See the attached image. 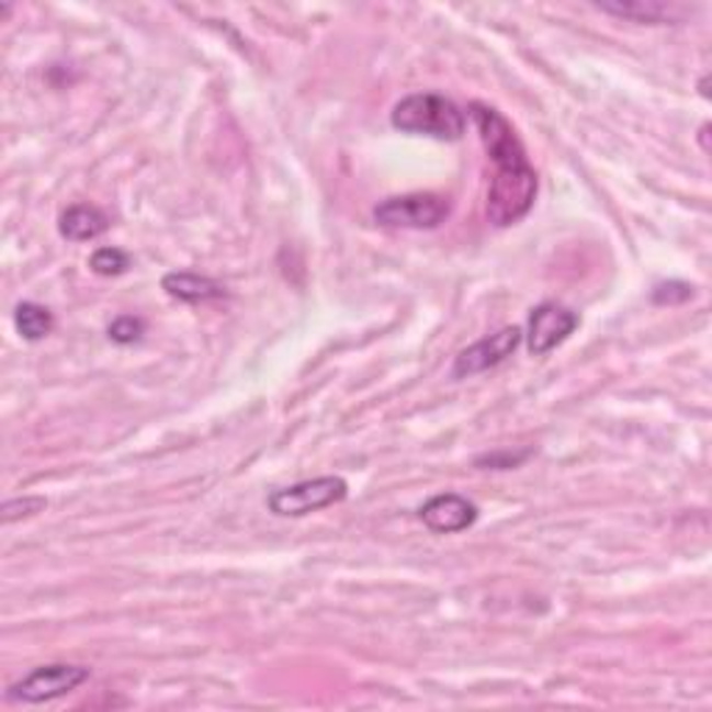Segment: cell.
<instances>
[{"label":"cell","mask_w":712,"mask_h":712,"mask_svg":"<svg viewBox=\"0 0 712 712\" xmlns=\"http://www.w3.org/2000/svg\"><path fill=\"white\" fill-rule=\"evenodd\" d=\"M471 121L479 132L487 159L496 165L487 190V221L498 228L516 226L538 197V173L512 123L487 103H471Z\"/></svg>","instance_id":"obj_1"},{"label":"cell","mask_w":712,"mask_h":712,"mask_svg":"<svg viewBox=\"0 0 712 712\" xmlns=\"http://www.w3.org/2000/svg\"><path fill=\"white\" fill-rule=\"evenodd\" d=\"M393 126L407 134L456 143L465 134V112L438 92H415L395 103Z\"/></svg>","instance_id":"obj_2"},{"label":"cell","mask_w":712,"mask_h":712,"mask_svg":"<svg viewBox=\"0 0 712 712\" xmlns=\"http://www.w3.org/2000/svg\"><path fill=\"white\" fill-rule=\"evenodd\" d=\"M451 215L449 197L438 195V192H412V195H395L382 201L373 210L376 223L387 228H438L443 226L445 217Z\"/></svg>","instance_id":"obj_3"},{"label":"cell","mask_w":712,"mask_h":712,"mask_svg":"<svg viewBox=\"0 0 712 712\" xmlns=\"http://www.w3.org/2000/svg\"><path fill=\"white\" fill-rule=\"evenodd\" d=\"M348 485L340 476H318V479L298 482L293 487L275 490L268 498V507L273 516L279 518H301L318 509L335 507V504L346 501Z\"/></svg>","instance_id":"obj_4"},{"label":"cell","mask_w":712,"mask_h":712,"mask_svg":"<svg viewBox=\"0 0 712 712\" xmlns=\"http://www.w3.org/2000/svg\"><path fill=\"white\" fill-rule=\"evenodd\" d=\"M87 679H90L87 665H39L9 688V699L23 701V704H45V701L61 699V696L78 690Z\"/></svg>","instance_id":"obj_5"},{"label":"cell","mask_w":712,"mask_h":712,"mask_svg":"<svg viewBox=\"0 0 712 712\" xmlns=\"http://www.w3.org/2000/svg\"><path fill=\"white\" fill-rule=\"evenodd\" d=\"M523 340V331L518 326H504L496 335L485 337V340L473 342L465 351L454 360V368H451V376L454 378H467L476 376V373H485L490 368L501 365L504 360H509L512 353L518 351Z\"/></svg>","instance_id":"obj_6"},{"label":"cell","mask_w":712,"mask_h":712,"mask_svg":"<svg viewBox=\"0 0 712 712\" xmlns=\"http://www.w3.org/2000/svg\"><path fill=\"white\" fill-rule=\"evenodd\" d=\"M579 326V315L563 304H540L529 318V351L534 357L563 346Z\"/></svg>","instance_id":"obj_7"},{"label":"cell","mask_w":712,"mask_h":712,"mask_svg":"<svg viewBox=\"0 0 712 712\" xmlns=\"http://www.w3.org/2000/svg\"><path fill=\"white\" fill-rule=\"evenodd\" d=\"M479 518V507L456 493H440L420 507V521L434 534L465 532Z\"/></svg>","instance_id":"obj_8"},{"label":"cell","mask_w":712,"mask_h":712,"mask_svg":"<svg viewBox=\"0 0 712 712\" xmlns=\"http://www.w3.org/2000/svg\"><path fill=\"white\" fill-rule=\"evenodd\" d=\"M109 228L106 212L90 204H76L70 210L61 212L59 217V234L70 242H90L98 240Z\"/></svg>","instance_id":"obj_9"},{"label":"cell","mask_w":712,"mask_h":712,"mask_svg":"<svg viewBox=\"0 0 712 712\" xmlns=\"http://www.w3.org/2000/svg\"><path fill=\"white\" fill-rule=\"evenodd\" d=\"M601 12L615 14V18L635 20V23H679L685 14L682 7L677 3H659V0H632V3H621V0H612V3H599Z\"/></svg>","instance_id":"obj_10"},{"label":"cell","mask_w":712,"mask_h":712,"mask_svg":"<svg viewBox=\"0 0 712 712\" xmlns=\"http://www.w3.org/2000/svg\"><path fill=\"white\" fill-rule=\"evenodd\" d=\"M162 290L170 298H179L184 304H204V301H215L226 295L223 284H217L210 275L197 273H168L162 279Z\"/></svg>","instance_id":"obj_11"},{"label":"cell","mask_w":712,"mask_h":712,"mask_svg":"<svg viewBox=\"0 0 712 712\" xmlns=\"http://www.w3.org/2000/svg\"><path fill=\"white\" fill-rule=\"evenodd\" d=\"M14 326H18L23 340L36 342L54 331V315H50L48 306L34 304V301H23V304H18V309H14Z\"/></svg>","instance_id":"obj_12"},{"label":"cell","mask_w":712,"mask_h":712,"mask_svg":"<svg viewBox=\"0 0 712 712\" xmlns=\"http://www.w3.org/2000/svg\"><path fill=\"white\" fill-rule=\"evenodd\" d=\"M90 268L92 273L112 279V275H123L132 268V257L126 251H121V248H98L90 257Z\"/></svg>","instance_id":"obj_13"},{"label":"cell","mask_w":712,"mask_h":712,"mask_svg":"<svg viewBox=\"0 0 712 712\" xmlns=\"http://www.w3.org/2000/svg\"><path fill=\"white\" fill-rule=\"evenodd\" d=\"M48 507V501H45L43 496H23V498H9L7 504H3V523H14V521H23V518H34L39 516L43 509Z\"/></svg>","instance_id":"obj_14"},{"label":"cell","mask_w":712,"mask_h":712,"mask_svg":"<svg viewBox=\"0 0 712 712\" xmlns=\"http://www.w3.org/2000/svg\"><path fill=\"white\" fill-rule=\"evenodd\" d=\"M145 335V324L134 315H121L117 320H112L109 326V340H114L117 346H132V342L143 340Z\"/></svg>","instance_id":"obj_15"},{"label":"cell","mask_w":712,"mask_h":712,"mask_svg":"<svg viewBox=\"0 0 712 712\" xmlns=\"http://www.w3.org/2000/svg\"><path fill=\"white\" fill-rule=\"evenodd\" d=\"M693 298V287L688 282H663L654 287L652 301L659 306H674L685 304V301Z\"/></svg>","instance_id":"obj_16"},{"label":"cell","mask_w":712,"mask_h":712,"mask_svg":"<svg viewBox=\"0 0 712 712\" xmlns=\"http://www.w3.org/2000/svg\"><path fill=\"white\" fill-rule=\"evenodd\" d=\"M527 460V454H518V456H512V454H493V456H485V460H479V465H493V467H516L518 462H523Z\"/></svg>","instance_id":"obj_17"},{"label":"cell","mask_w":712,"mask_h":712,"mask_svg":"<svg viewBox=\"0 0 712 712\" xmlns=\"http://www.w3.org/2000/svg\"><path fill=\"white\" fill-rule=\"evenodd\" d=\"M699 139H701V150H710V123H704V126H701V132H699Z\"/></svg>","instance_id":"obj_18"}]
</instances>
